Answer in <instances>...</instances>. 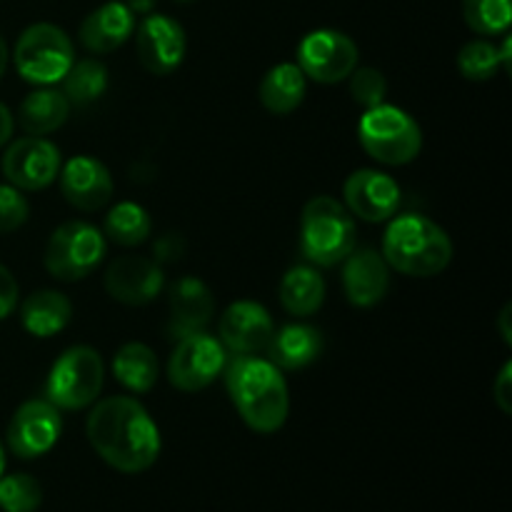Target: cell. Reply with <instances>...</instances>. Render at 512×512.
I'll return each instance as SVG.
<instances>
[{
  "label": "cell",
  "instance_id": "1",
  "mask_svg": "<svg viewBox=\"0 0 512 512\" xmlns=\"http://www.w3.org/2000/svg\"><path fill=\"white\" fill-rule=\"evenodd\" d=\"M85 435L100 460L125 475L153 468L160 458V430L148 410L128 395L98 400L85 420Z\"/></svg>",
  "mask_w": 512,
  "mask_h": 512
},
{
  "label": "cell",
  "instance_id": "2",
  "mask_svg": "<svg viewBox=\"0 0 512 512\" xmlns=\"http://www.w3.org/2000/svg\"><path fill=\"white\" fill-rule=\"evenodd\" d=\"M225 388L250 430L278 433L290 415V393L283 370L258 355H238L225 365Z\"/></svg>",
  "mask_w": 512,
  "mask_h": 512
},
{
  "label": "cell",
  "instance_id": "3",
  "mask_svg": "<svg viewBox=\"0 0 512 512\" xmlns=\"http://www.w3.org/2000/svg\"><path fill=\"white\" fill-rule=\"evenodd\" d=\"M453 253L450 235L425 215H400L385 230V263L408 278H435L453 263Z\"/></svg>",
  "mask_w": 512,
  "mask_h": 512
},
{
  "label": "cell",
  "instance_id": "4",
  "mask_svg": "<svg viewBox=\"0 0 512 512\" xmlns=\"http://www.w3.org/2000/svg\"><path fill=\"white\" fill-rule=\"evenodd\" d=\"M355 250V220L340 200L318 195L300 215V253L318 268H333Z\"/></svg>",
  "mask_w": 512,
  "mask_h": 512
},
{
  "label": "cell",
  "instance_id": "5",
  "mask_svg": "<svg viewBox=\"0 0 512 512\" xmlns=\"http://www.w3.org/2000/svg\"><path fill=\"white\" fill-rule=\"evenodd\" d=\"M358 138L365 153L383 165H408L423 150L418 120L388 103L365 110L358 123Z\"/></svg>",
  "mask_w": 512,
  "mask_h": 512
},
{
  "label": "cell",
  "instance_id": "6",
  "mask_svg": "<svg viewBox=\"0 0 512 512\" xmlns=\"http://www.w3.org/2000/svg\"><path fill=\"white\" fill-rule=\"evenodd\" d=\"M105 383L103 358L90 345H73L53 363L45 400L58 410H83L98 400Z\"/></svg>",
  "mask_w": 512,
  "mask_h": 512
},
{
  "label": "cell",
  "instance_id": "7",
  "mask_svg": "<svg viewBox=\"0 0 512 512\" xmlns=\"http://www.w3.org/2000/svg\"><path fill=\"white\" fill-rule=\"evenodd\" d=\"M15 70L33 85H53L75 63L73 40L53 23H35L20 33L13 50Z\"/></svg>",
  "mask_w": 512,
  "mask_h": 512
},
{
  "label": "cell",
  "instance_id": "8",
  "mask_svg": "<svg viewBox=\"0 0 512 512\" xmlns=\"http://www.w3.org/2000/svg\"><path fill=\"white\" fill-rule=\"evenodd\" d=\"M105 250H108V240L103 230L85 220H68L58 225L48 238L43 263L55 280L75 283V280L88 278L103 263Z\"/></svg>",
  "mask_w": 512,
  "mask_h": 512
},
{
  "label": "cell",
  "instance_id": "9",
  "mask_svg": "<svg viewBox=\"0 0 512 512\" xmlns=\"http://www.w3.org/2000/svg\"><path fill=\"white\" fill-rule=\"evenodd\" d=\"M228 365V350L218 338L200 330L178 340L173 355L168 360V380L180 393H200L218 375H223Z\"/></svg>",
  "mask_w": 512,
  "mask_h": 512
},
{
  "label": "cell",
  "instance_id": "10",
  "mask_svg": "<svg viewBox=\"0 0 512 512\" xmlns=\"http://www.w3.org/2000/svg\"><path fill=\"white\" fill-rule=\"evenodd\" d=\"M298 68L315 83H343L358 68V45L340 30H313L298 45Z\"/></svg>",
  "mask_w": 512,
  "mask_h": 512
},
{
  "label": "cell",
  "instance_id": "11",
  "mask_svg": "<svg viewBox=\"0 0 512 512\" xmlns=\"http://www.w3.org/2000/svg\"><path fill=\"white\" fill-rule=\"evenodd\" d=\"M5 180L23 193H35L53 185L60 173V150L53 140L25 135L13 140L0 160Z\"/></svg>",
  "mask_w": 512,
  "mask_h": 512
},
{
  "label": "cell",
  "instance_id": "12",
  "mask_svg": "<svg viewBox=\"0 0 512 512\" xmlns=\"http://www.w3.org/2000/svg\"><path fill=\"white\" fill-rule=\"evenodd\" d=\"M60 433H63L60 410L50 400L35 398L15 410L5 433V443L15 458L35 460L55 448Z\"/></svg>",
  "mask_w": 512,
  "mask_h": 512
},
{
  "label": "cell",
  "instance_id": "13",
  "mask_svg": "<svg viewBox=\"0 0 512 512\" xmlns=\"http://www.w3.org/2000/svg\"><path fill=\"white\" fill-rule=\"evenodd\" d=\"M135 50L140 65L148 73L165 78L175 73L185 60L188 38L178 20L163 13H148L135 30Z\"/></svg>",
  "mask_w": 512,
  "mask_h": 512
},
{
  "label": "cell",
  "instance_id": "14",
  "mask_svg": "<svg viewBox=\"0 0 512 512\" xmlns=\"http://www.w3.org/2000/svg\"><path fill=\"white\" fill-rule=\"evenodd\" d=\"M343 205L365 223H385L400 208V185L383 170H355L343 185Z\"/></svg>",
  "mask_w": 512,
  "mask_h": 512
},
{
  "label": "cell",
  "instance_id": "15",
  "mask_svg": "<svg viewBox=\"0 0 512 512\" xmlns=\"http://www.w3.org/2000/svg\"><path fill=\"white\" fill-rule=\"evenodd\" d=\"M105 290L123 305H148L163 293L165 275L160 263L143 255H120L105 270Z\"/></svg>",
  "mask_w": 512,
  "mask_h": 512
},
{
  "label": "cell",
  "instance_id": "16",
  "mask_svg": "<svg viewBox=\"0 0 512 512\" xmlns=\"http://www.w3.org/2000/svg\"><path fill=\"white\" fill-rule=\"evenodd\" d=\"M60 193L80 213H95L113 198V175L93 155H75L60 168Z\"/></svg>",
  "mask_w": 512,
  "mask_h": 512
},
{
  "label": "cell",
  "instance_id": "17",
  "mask_svg": "<svg viewBox=\"0 0 512 512\" xmlns=\"http://www.w3.org/2000/svg\"><path fill=\"white\" fill-rule=\"evenodd\" d=\"M275 333L273 318L255 300H238L220 315L218 335L225 350L235 355H258L268 348Z\"/></svg>",
  "mask_w": 512,
  "mask_h": 512
},
{
  "label": "cell",
  "instance_id": "18",
  "mask_svg": "<svg viewBox=\"0 0 512 512\" xmlns=\"http://www.w3.org/2000/svg\"><path fill=\"white\" fill-rule=\"evenodd\" d=\"M343 290L348 303L358 308H373L388 295L390 265L375 250H353L343 260Z\"/></svg>",
  "mask_w": 512,
  "mask_h": 512
},
{
  "label": "cell",
  "instance_id": "19",
  "mask_svg": "<svg viewBox=\"0 0 512 512\" xmlns=\"http://www.w3.org/2000/svg\"><path fill=\"white\" fill-rule=\"evenodd\" d=\"M215 298L200 278H180L170 288V338L180 340L190 333H200L213 320Z\"/></svg>",
  "mask_w": 512,
  "mask_h": 512
},
{
  "label": "cell",
  "instance_id": "20",
  "mask_svg": "<svg viewBox=\"0 0 512 512\" xmlns=\"http://www.w3.org/2000/svg\"><path fill=\"white\" fill-rule=\"evenodd\" d=\"M135 30V13L123 0H110L85 15L80 23V43L88 53L108 55L130 40Z\"/></svg>",
  "mask_w": 512,
  "mask_h": 512
},
{
  "label": "cell",
  "instance_id": "21",
  "mask_svg": "<svg viewBox=\"0 0 512 512\" xmlns=\"http://www.w3.org/2000/svg\"><path fill=\"white\" fill-rule=\"evenodd\" d=\"M323 333L313 325L293 323L273 333L268 343L270 363L280 370H303L313 365L323 353Z\"/></svg>",
  "mask_w": 512,
  "mask_h": 512
},
{
  "label": "cell",
  "instance_id": "22",
  "mask_svg": "<svg viewBox=\"0 0 512 512\" xmlns=\"http://www.w3.org/2000/svg\"><path fill=\"white\" fill-rule=\"evenodd\" d=\"M68 118L70 100L65 98L63 90H55L53 85H40V90L25 95L18 108L20 128L28 135H40V138L63 128Z\"/></svg>",
  "mask_w": 512,
  "mask_h": 512
},
{
  "label": "cell",
  "instance_id": "23",
  "mask_svg": "<svg viewBox=\"0 0 512 512\" xmlns=\"http://www.w3.org/2000/svg\"><path fill=\"white\" fill-rule=\"evenodd\" d=\"M73 320V303L58 290H38L20 308V323L35 338H53Z\"/></svg>",
  "mask_w": 512,
  "mask_h": 512
},
{
  "label": "cell",
  "instance_id": "24",
  "mask_svg": "<svg viewBox=\"0 0 512 512\" xmlns=\"http://www.w3.org/2000/svg\"><path fill=\"white\" fill-rule=\"evenodd\" d=\"M308 93V78L298 63H278L260 80V103L273 115H290Z\"/></svg>",
  "mask_w": 512,
  "mask_h": 512
},
{
  "label": "cell",
  "instance_id": "25",
  "mask_svg": "<svg viewBox=\"0 0 512 512\" xmlns=\"http://www.w3.org/2000/svg\"><path fill=\"white\" fill-rule=\"evenodd\" d=\"M280 305L295 318H308L323 308L325 280L313 265H295L280 280Z\"/></svg>",
  "mask_w": 512,
  "mask_h": 512
},
{
  "label": "cell",
  "instance_id": "26",
  "mask_svg": "<svg viewBox=\"0 0 512 512\" xmlns=\"http://www.w3.org/2000/svg\"><path fill=\"white\" fill-rule=\"evenodd\" d=\"M158 358L145 343H125L113 358V375L130 393H150L158 383Z\"/></svg>",
  "mask_w": 512,
  "mask_h": 512
},
{
  "label": "cell",
  "instance_id": "27",
  "mask_svg": "<svg viewBox=\"0 0 512 512\" xmlns=\"http://www.w3.org/2000/svg\"><path fill=\"white\" fill-rule=\"evenodd\" d=\"M150 230H153V220L150 213L138 203H123L113 205V210L105 218V240H113L115 245H123V248H135V245H143L150 238Z\"/></svg>",
  "mask_w": 512,
  "mask_h": 512
},
{
  "label": "cell",
  "instance_id": "28",
  "mask_svg": "<svg viewBox=\"0 0 512 512\" xmlns=\"http://www.w3.org/2000/svg\"><path fill=\"white\" fill-rule=\"evenodd\" d=\"M60 83H63V93L70 105L95 103L108 90V68L95 58L75 60Z\"/></svg>",
  "mask_w": 512,
  "mask_h": 512
},
{
  "label": "cell",
  "instance_id": "29",
  "mask_svg": "<svg viewBox=\"0 0 512 512\" xmlns=\"http://www.w3.org/2000/svg\"><path fill=\"white\" fill-rule=\"evenodd\" d=\"M463 18L478 35H505L512 23L510 0H463Z\"/></svg>",
  "mask_w": 512,
  "mask_h": 512
},
{
  "label": "cell",
  "instance_id": "30",
  "mask_svg": "<svg viewBox=\"0 0 512 512\" xmlns=\"http://www.w3.org/2000/svg\"><path fill=\"white\" fill-rule=\"evenodd\" d=\"M500 68H503L500 50L490 40H470L458 53V70L463 73L465 80H473V83L493 80Z\"/></svg>",
  "mask_w": 512,
  "mask_h": 512
},
{
  "label": "cell",
  "instance_id": "31",
  "mask_svg": "<svg viewBox=\"0 0 512 512\" xmlns=\"http://www.w3.org/2000/svg\"><path fill=\"white\" fill-rule=\"evenodd\" d=\"M43 503V488L28 473H13L0 478V510L35 512Z\"/></svg>",
  "mask_w": 512,
  "mask_h": 512
},
{
  "label": "cell",
  "instance_id": "32",
  "mask_svg": "<svg viewBox=\"0 0 512 512\" xmlns=\"http://www.w3.org/2000/svg\"><path fill=\"white\" fill-rule=\"evenodd\" d=\"M385 93H388V80L380 70L375 68H355L350 73V95L360 108H375V105L385 103Z\"/></svg>",
  "mask_w": 512,
  "mask_h": 512
},
{
  "label": "cell",
  "instance_id": "33",
  "mask_svg": "<svg viewBox=\"0 0 512 512\" xmlns=\"http://www.w3.org/2000/svg\"><path fill=\"white\" fill-rule=\"evenodd\" d=\"M30 215V203L23 190L13 188L10 183L0 185V235L23 228Z\"/></svg>",
  "mask_w": 512,
  "mask_h": 512
},
{
  "label": "cell",
  "instance_id": "34",
  "mask_svg": "<svg viewBox=\"0 0 512 512\" xmlns=\"http://www.w3.org/2000/svg\"><path fill=\"white\" fill-rule=\"evenodd\" d=\"M15 305H18V283H15L13 273L0 263V320L13 315Z\"/></svg>",
  "mask_w": 512,
  "mask_h": 512
},
{
  "label": "cell",
  "instance_id": "35",
  "mask_svg": "<svg viewBox=\"0 0 512 512\" xmlns=\"http://www.w3.org/2000/svg\"><path fill=\"white\" fill-rule=\"evenodd\" d=\"M493 398L498 408L503 410V415L512 413V363H505L500 370L498 380L493 383Z\"/></svg>",
  "mask_w": 512,
  "mask_h": 512
},
{
  "label": "cell",
  "instance_id": "36",
  "mask_svg": "<svg viewBox=\"0 0 512 512\" xmlns=\"http://www.w3.org/2000/svg\"><path fill=\"white\" fill-rule=\"evenodd\" d=\"M185 243L180 235L168 233L155 243V263H170V260H178L183 255Z\"/></svg>",
  "mask_w": 512,
  "mask_h": 512
},
{
  "label": "cell",
  "instance_id": "37",
  "mask_svg": "<svg viewBox=\"0 0 512 512\" xmlns=\"http://www.w3.org/2000/svg\"><path fill=\"white\" fill-rule=\"evenodd\" d=\"M13 113L8 110V105L0 103V148H3L5 143H10V138H13Z\"/></svg>",
  "mask_w": 512,
  "mask_h": 512
},
{
  "label": "cell",
  "instance_id": "38",
  "mask_svg": "<svg viewBox=\"0 0 512 512\" xmlns=\"http://www.w3.org/2000/svg\"><path fill=\"white\" fill-rule=\"evenodd\" d=\"M510 318H512V305L508 303L503 308V313H500V320H498V325H500V335H503V340H505V345H512V328H510Z\"/></svg>",
  "mask_w": 512,
  "mask_h": 512
},
{
  "label": "cell",
  "instance_id": "39",
  "mask_svg": "<svg viewBox=\"0 0 512 512\" xmlns=\"http://www.w3.org/2000/svg\"><path fill=\"white\" fill-rule=\"evenodd\" d=\"M498 50H500V63H503V70L505 73H512V38L508 33H505L503 45H498Z\"/></svg>",
  "mask_w": 512,
  "mask_h": 512
},
{
  "label": "cell",
  "instance_id": "40",
  "mask_svg": "<svg viewBox=\"0 0 512 512\" xmlns=\"http://www.w3.org/2000/svg\"><path fill=\"white\" fill-rule=\"evenodd\" d=\"M123 3L128 5L135 15H148V13H153V8L158 0H123Z\"/></svg>",
  "mask_w": 512,
  "mask_h": 512
},
{
  "label": "cell",
  "instance_id": "41",
  "mask_svg": "<svg viewBox=\"0 0 512 512\" xmlns=\"http://www.w3.org/2000/svg\"><path fill=\"white\" fill-rule=\"evenodd\" d=\"M8 43L3 40V35H0V78H3L5 68H8Z\"/></svg>",
  "mask_w": 512,
  "mask_h": 512
},
{
  "label": "cell",
  "instance_id": "42",
  "mask_svg": "<svg viewBox=\"0 0 512 512\" xmlns=\"http://www.w3.org/2000/svg\"><path fill=\"white\" fill-rule=\"evenodd\" d=\"M5 473V448H3V440H0V478Z\"/></svg>",
  "mask_w": 512,
  "mask_h": 512
},
{
  "label": "cell",
  "instance_id": "43",
  "mask_svg": "<svg viewBox=\"0 0 512 512\" xmlns=\"http://www.w3.org/2000/svg\"><path fill=\"white\" fill-rule=\"evenodd\" d=\"M175 3H180V5H188V3H195V0H175Z\"/></svg>",
  "mask_w": 512,
  "mask_h": 512
}]
</instances>
